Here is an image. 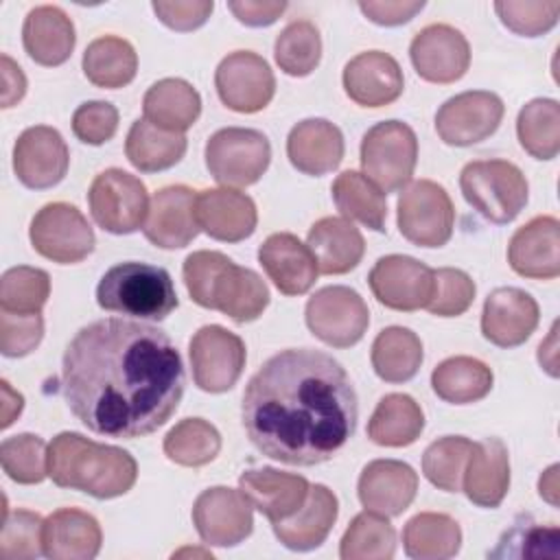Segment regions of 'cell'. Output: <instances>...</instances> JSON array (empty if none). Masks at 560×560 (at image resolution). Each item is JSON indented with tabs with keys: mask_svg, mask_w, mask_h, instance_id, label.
<instances>
[{
	"mask_svg": "<svg viewBox=\"0 0 560 560\" xmlns=\"http://www.w3.org/2000/svg\"><path fill=\"white\" fill-rule=\"evenodd\" d=\"M184 381V363L168 335L142 322H92L63 352L66 405L90 431L107 438L158 431L175 413Z\"/></svg>",
	"mask_w": 560,
	"mask_h": 560,
	"instance_id": "6da1fadb",
	"label": "cell"
},
{
	"mask_svg": "<svg viewBox=\"0 0 560 560\" xmlns=\"http://www.w3.org/2000/svg\"><path fill=\"white\" fill-rule=\"evenodd\" d=\"M243 427L267 457L315 466L357 429V392L343 365L322 350L289 348L262 363L243 394Z\"/></svg>",
	"mask_w": 560,
	"mask_h": 560,
	"instance_id": "7a4b0ae2",
	"label": "cell"
},
{
	"mask_svg": "<svg viewBox=\"0 0 560 560\" xmlns=\"http://www.w3.org/2000/svg\"><path fill=\"white\" fill-rule=\"evenodd\" d=\"M48 477L59 488L114 499L133 488L138 464L125 448L63 431L48 446Z\"/></svg>",
	"mask_w": 560,
	"mask_h": 560,
	"instance_id": "3957f363",
	"label": "cell"
},
{
	"mask_svg": "<svg viewBox=\"0 0 560 560\" xmlns=\"http://www.w3.org/2000/svg\"><path fill=\"white\" fill-rule=\"evenodd\" d=\"M182 273L195 304L221 311L236 324L258 319L269 304V289L262 278L221 252H192L186 256Z\"/></svg>",
	"mask_w": 560,
	"mask_h": 560,
	"instance_id": "277c9868",
	"label": "cell"
},
{
	"mask_svg": "<svg viewBox=\"0 0 560 560\" xmlns=\"http://www.w3.org/2000/svg\"><path fill=\"white\" fill-rule=\"evenodd\" d=\"M101 308L140 319H164L177 308V293L166 269L147 262H118L96 287Z\"/></svg>",
	"mask_w": 560,
	"mask_h": 560,
	"instance_id": "5b68a950",
	"label": "cell"
},
{
	"mask_svg": "<svg viewBox=\"0 0 560 560\" xmlns=\"http://www.w3.org/2000/svg\"><path fill=\"white\" fill-rule=\"evenodd\" d=\"M468 206L490 223L514 221L527 203L529 186L521 168L508 160H475L459 173Z\"/></svg>",
	"mask_w": 560,
	"mask_h": 560,
	"instance_id": "8992f818",
	"label": "cell"
},
{
	"mask_svg": "<svg viewBox=\"0 0 560 560\" xmlns=\"http://www.w3.org/2000/svg\"><path fill=\"white\" fill-rule=\"evenodd\" d=\"M418 162V138L402 120H383L370 127L361 140L363 175L385 195L411 182Z\"/></svg>",
	"mask_w": 560,
	"mask_h": 560,
	"instance_id": "52a82bcc",
	"label": "cell"
},
{
	"mask_svg": "<svg viewBox=\"0 0 560 560\" xmlns=\"http://www.w3.org/2000/svg\"><path fill=\"white\" fill-rule=\"evenodd\" d=\"M271 160L267 136L249 127H225L206 142V166L225 188L256 184Z\"/></svg>",
	"mask_w": 560,
	"mask_h": 560,
	"instance_id": "ba28073f",
	"label": "cell"
},
{
	"mask_svg": "<svg viewBox=\"0 0 560 560\" xmlns=\"http://www.w3.org/2000/svg\"><path fill=\"white\" fill-rule=\"evenodd\" d=\"M88 201L96 225L112 234L140 230L149 214L147 186L122 168L98 173L90 186Z\"/></svg>",
	"mask_w": 560,
	"mask_h": 560,
	"instance_id": "9c48e42d",
	"label": "cell"
},
{
	"mask_svg": "<svg viewBox=\"0 0 560 560\" xmlns=\"http://www.w3.org/2000/svg\"><path fill=\"white\" fill-rule=\"evenodd\" d=\"M308 330L332 348L359 343L370 324V311L363 298L343 284L315 291L304 308Z\"/></svg>",
	"mask_w": 560,
	"mask_h": 560,
	"instance_id": "30bf717a",
	"label": "cell"
},
{
	"mask_svg": "<svg viewBox=\"0 0 560 560\" xmlns=\"http://www.w3.org/2000/svg\"><path fill=\"white\" fill-rule=\"evenodd\" d=\"M455 210L448 192L431 182L418 179L398 197V230L418 247H442L453 234Z\"/></svg>",
	"mask_w": 560,
	"mask_h": 560,
	"instance_id": "8fae6325",
	"label": "cell"
},
{
	"mask_svg": "<svg viewBox=\"0 0 560 560\" xmlns=\"http://www.w3.org/2000/svg\"><path fill=\"white\" fill-rule=\"evenodd\" d=\"M31 243L44 258L72 265L88 258L94 249V232L77 206L46 203L31 221Z\"/></svg>",
	"mask_w": 560,
	"mask_h": 560,
	"instance_id": "7c38bea8",
	"label": "cell"
},
{
	"mask_svg": "<svg viewBox=\"0 0 560 560\" xmlns=\"http://www.w3.org/2000/svg\"><path fill=\"white\" fill-rule=\"evenodd\" d=\"M192 381L210 394L228 392L236 385L245 368V343L223 326H201L188 346Z\"/></svg>",
	"mask_w": 560,
	"mask_h": 560,
	"instance_id": "4fadbf2b",
	"label": "cell"
},
{
	"mask_svg": "<svg viewBox=\"0 0 560 560\" xmlns=\"http://www.w3.org/2000/svg\"><path fill=\"white\" fill-rule=\"evenodd\" d=\"M254 505L243 494L228 486L203 490L192 505V523L206 545L234 547L243 542L254 527Z\"/></svg>",
	"mask_w": 560,
	"mask_h": 560,
	"instance_id": "5bb4252c",
	"label": "cell"
},
{
	"mask_svg": "<svg viewBox=\"0 0 560 560\" xmlns=\"http://www.w3.org/2000/svg\"><path fill=\"white\" fill-rule=\"evenodd\" d=\"M503 101L488 90H468L451 96L435 114V131L451 147H470L497 131L503 120Z\"/></svg>",
	"mask_w": 560,
	"mask_h": 560,
	"instance_id": "9a60e30c",
	"label": "cell"
},
{
	"mask_svg": "<svg viewBox=\"0 0 560 560\" xmlns=\"http://www.w3.org/2000/svg\"><path fill=\"white\" fill-rule=\"evenodd\" d=\"M214 85L223 105L241 114L265 109L276 92L269 63L249 50H236L223 57L214 72Z\"/></svg>",
	"mask_w": 560,
	"mask_h": 560,
	"instance_id": "2e32d148",
	"label": "cell"
},
{
	"mask_svg": "<svg viewBox=\"0 0 560 560\" xmlns=\"http://www.w3.org/2000/svg\"><path fill=\"white\" fill-rule=\"evenodd\" d=\"M368 282L374 298L394 311L427 308L433 295V269L402 254L378 258L370 269Z\"/></svg>",
	"mask_w": 560,
	"mask_h": 560,
	"instance_id": "e0dca14e",
	"label": "cell"
},
{
	"mask_svg": "<svg viewBox=\"0 0 560 560\" xmlns=\"http://www.w3.org/2000/svg\"><path fill=\"white\" fill-rule=\"evenodd\" d=\"M70 164L68 144L61 133L46 125L28 127L13 147V171L26 188L44 190L59 184Z\"/></svg>",
	"mask_w": 560,
	"mask_h": 560,
	"instance_id": "ac0fdd59",
	"label": "cell"
},
{
	"mask_svg": "<svg viewBox=\"0 0 560 560\" xmlns=\"http://www.w3.org/2000/svg\"><path fill=\"white\" fill-rule=\"evenodd\" d=\"M416 72L431 83H453L470 66L468 39L451 24H429L416 33L409 46Z\"/></svg>",
	"mask_w": 560,
	"mask_h": 560,
	"instance_id": "d6986e66",
	"label": "cell"
},
{
	"mask_svg": "<svg viewBox=\"0 0 560 560\" xmlns=\"http://www.w3.org/2000/svg\"><path fill=\"white\" fill-rule=\"evenodd\" d=\"M195 201L197 192L184 184L160 188L142 225L147 241L162 249L186 247L199 234Z\"/></svg>",
	"mask_w": 560,
	"mask_h": 560,
	"instance_id": "ffe728a7",
	"label": "cell"
},
{
	"mask_svg": "<svg viewBox=\"0 0 560 560\" xmlns=\"http://www.w3.org/2000/svg\"><path fill=\"white\" fill-rule=\"evenodd\" d=\"M538 319V304L527 291L518 287H499L483 302L481 332L499 348H516L532 337Z\"/></svg>",
	"mask_w": 560,
	"mask_h": 560,
	"instance_id": "44dd1931",
	"label": "cell"
},
{
	"mask_svg": "<svg viewBox=\"0 0 560 560\" xmlns=\"http://www.w3.org/2000/svg\"><path fill=\"white\" fill-rule=\"evenodd\" d=\"M510 267L532 280H551L560 273V223L542 214L518 228L508 245Z\"/></svg>",
	"mask_w": 560,
	"mask_h": 560,
	"instance_id": "7402d4cb",
	"label": "cell"
},
{
	"mask_svg": "<svg viewBox=\"0 0 560 560\" xmlns=\"http://www.w3.org/2000/svg\"><path fill=\"white\" fill-rule=\"evenodd\" d=\"M357 492L368 512L398 516L416 499L418 475L400 459H374L361 470Z\"/></svg>",
	"mask_w": 560,
	"mask_h": 560,
	"instance_id": "603a6c76",
	"label": "cell"
},
{
	"mask_svg": "<svg viewBox=\"0 0 560 560\" xmlns=\"http://www.w3.org/2000/svg\"><path fill=\"white\" fill-rule=\"evenodd\" d=\"M405 88L398 61L383 50H368L352 57L343 68V90L361 107L394 103Z\"/></svg>",
	"mask_w": 560,
	"mask_h": 560,
	"instance_id": "cb8c5ba5",
	"label": "cell"
},
{
	"mask_svg": "<svg viewBox=\"0 0 560 560\" xmlns=\"http://www.w3.org/2000/svg\"><path fill=\"white\" fill-rule=\"evenodd\" d=\"M195 214L199 230L223 243H238L254 234L256 203L234 188H208L197 195Z\"/></svg>",
	"mask_w": 560,
	"mask_h": 560,
	"instance_id": "d4e9b609",
	"label": "cell"
},
{
	"mask_svg": "<svg viewBox=\"0 0 560 560\" xmlns=\"http://www.w3.org/2000/svg\"><path fill=\"white\" fill-rule=\"evenodd\" d=\"M258 262L284 295H302L317 280V260L308 245L289 232H276L258 249Z\"/></svg>",
	"mask_w": 560,
	"mask_h": 560,
	"instance_id": "484cf974",
	"label": "cell"
},
{
	"mask_svg": "<svg viewBox=\"0 0 560 560\" xmlns=\"http://www.w3.org/2000/svg\"><path fill=\"white\" fill-rule=\"evenodd\" d=\"M243 494L271 523L291 518L308 497V481L302 475L282 472L276 468L245 470L238 479Z\"/></svg>",
	"mask_w": 560,
	"mask_h": 560,
	"instance_id": "4316f807",
	"label": "cell"
},
{
	"mask_svg": "<svg viewBox=\"0 0 560 560\" xmlns=\"http://www.w3.org/2000/svg\"><path fill=\"white\" fill-rule=\"evenodd\" d=\"M287 155L300 173L326 175L343 160L341 129L326 118H306L289 131Z\"/></svg>",
	"mask_w": 560,
	"mask_h": 560,
	"instance_id": "83f0119b",
	"label": "cell"
},
{
	"mask_svg": "<svg viewBox=\"0 0 560 560\" xmlns=\"http://www.w3.org/2000/svg\"><path fill=\"white\" fill-rule=\"evenodd\" d=\"M462 490L479 508H499L510 490V457L499 438L475 442L462 475Z\"/></svg>",
	"mask_w": 560,
	"mask_h": 560,
	"instance_id": "f1b7e54d",
	"label": "cell"
},
{
	"mask_svg": "<svg viewBox=\"0 0 560 560\" xmlns=\"http://www.w3.org/2000/svg\"><path fill=\"white\" fill-rule=\"evenodd\" d=\"M98 521L77 508H61L44 521V556L52 560H92L101 551Z\"/></svg>",
	"mask_w": 560,
	"mask_h": 560,
	"instance_id": "f546056e",
	"label": "cell"
},
{
	"mask_svg": "<svg viewBox=\"0 0 560 560\" xmlns=\"http://www.w3.org/2000/svg\"><path fill=\"white\" fill-rule=\"evenodd\" d=\"M22 42L28 57L39 66H61L74 50V24L55 4H39L26 13Z\"/></svg>",
	"mask_w": 560,
	"mask_h": 560,
	"instance_id": "4dcf8cb0",
	"label": "cell"
},
{
	"mask_svg": "<svg viewBox=\"0 0 560 560\" xmlns=\"http://www.w3.org/2000/svg\"><path fill=\"white\" fill-rule=\"evenodd\" d=\"M339 514V503L332 490L322 483L311 486L304 505L287 521L273 523L276 538L293 551H311L330 534Z\"/></svg>",
	"mask_w": 560,
	"mask_h": 560,
	"instance_id": "1f68e13d",
	"label": "cell"
},
{
	"mask_svg": "<svg viewBox=\"0 0 560 560\" xmlns=\"http://www.w3.org/2000/svg\"><path fill=\"white\" fill-rule=\"evenodd\" d=\"M306 245L317 260V269L328 276L348 273L365 252V241L359 228L343 217H324L308 230Z\"/></svg>",
	"mask_w": 560,
	"mask_h": 560,
	"instance_id": "d6a6232c",
	"label": "cell"
},
{
	"mask_svg": "<svg viewBox=\"0 0 560 560\" xmlns=\"http://www.w3.org/2000/svg\"><path fill=\"white\" fill-rule=\"evenodd\" d=\"M144 118L160 129L184 133L201 114L199 92L184 79H162L142 98Z\"/></svg>",
	"mask_w": 560,
	"mask_h": 560,
	"instance_id": "836d02e7",
	"label": "cell"
},
{
	"mask_svg": "<svg viewBox=\"0 0 560 560\" xmlns=\"http://www.w3.org/2000/svg\"><path fill=\"white\" fill-rule=\"evenodd\" d=\"M186 147L184 133L166 131L147 118H138L127 133L125 153L140 173H158L175 166L184 158Z\"/></svg>",
	"mask_w": 560,
	"mask_h": 560,
	"instance_id": "e575fe53",
	"label": "cell"
},
{
	"mask_svg": "<svg viewBox=\"0 0 560 560\" xmlns=\"http://www.w3.org/2000/svg\"><path fill=\"white\" fill-rule=\"evenodd\" d=\"M424 429L420 405L407 394H387L378 400L370 422L368 438L378 446H409Z\"/></svg>",
	"mask_w": 560,
	"mask_h": 560,
	"instance_id": "d590c367",
	"label": "cell"
},
{
	"mask_svg": "<svg viewBox=\"0 0 560 560\" xmlns=\"http://www.w3.org/2000/svg\"><path fill=\"white\" fill-rule=\"evenodd\" d=\"M405 553L413 560H446L462 547L457 521L442 512H420L402 529Z\"/></svg>",
	"mask_w": 560,
	"mask_h": 560,
	"instance_id": "8d00e7d4",
	"label": "cell"
},
{
	"mask_svg": "<svg viewBox=\"0 0 560 560\" xmlns=\"http://www.w3.org/2000/svg\"><path fill=\"white\" fill-rule=\"evenodd\" d=\"M81 63L90 83L105 90H116L133 81L138 70V55L127 39L103 35L88 44Z\"/></svg>",
	"mask_w": 560,
	"mask_h": 560,
	"instance_id": "74e56055",
	"label": "cell"
},
{
	"mask_svg": "<svg viewBox=\"0 0 560 560\" xmlns=\"http://www.w3.org/2000/svg\"><path fill=\"white\" fill-rule=\"evenodd\" d=\"M492 381V370L475 357H451L431 374L433 392L451 405H468L486 398Z\"/></svg>",
	"mask_w": 560,
	"mask_h": 560,
	"instance_id": "f35d334b",
	"label": "cell"
},
{
	"mask_svg": "<svg viewBox=\"0 0 560 560\" xmlns=\"http://www.w3.org/2000/svg\"><path fill=\"white\" fill-rule=\"evenodd\" d=\"M422 365L420 337L402 326L381 330L372 343V368L385 383H405L418 374Z\"/></svg>",
	"mask_w": 560,
	"mask_h": 560,
	"instance_id": "ab89813d",
	"label": "cell"
},
{
	"mask_svg": "<svg viewBox=\"0 0 560 560\" xmlns=\"http://www.w3.org/2000/svg\"><path fill=\"white\" fill-rule=\"evenodd\" d=\"M332 199L343 219L363 223L370 230L383 232L387 219L385 192L357 171H343L332 182Z\"/></svg>",
	"mask_w": 560,
	"mask_h": 560,
	"instance_id": "60d3db41",
	"label": "cell"
},
{
	"mask_svg": "<svg viewBox=\"0 0 560 560\" xmlns=\"http://www.w3.org/2000/svg\"><path fill=\"white\" fill-rule=\"evenodd\" d=\"M521 147L536 160H553L560 151V105L556 98H534L516 118Z\"/></svg>",
	"mask_w": 560,
	"mask_h": 560,
	"instance_id": "b9f144b4",
	"label": "cell"
},
{
	"mask_svg": "<svg viewBox=\"0 0 560 560\" xmlns=\"http://www.w3.org/2000/svg\"><path fill=\"white\" fill-rule=\"evenodd\" d=\"M396 551V529L387 516L361 512L346 529L339 556L343 560H389Z\"/></svg>",
	"mask_w": 560,
	"mask_h": 560,
	"instance_id": "7bdbcfd3",
	"label": "cell"
},
{
	"mask_svg": "<svg viewBox=\"0 0 560 560\" xmlns=\"http://www.w3.org/2000/svg\"><path fill=\"white\" fill-rule=\"evenodd\" d=\"M221 451L219 431L203 418H186L177 422L164 438V453L179 466L210 464Z\"/></svg>",
	"mask_w": 560,
	"mask_h": 560,
	"instance_id": "ee69618b",
	"label": "cell"
},
{
	"mask_svg": "<svg viewBox=\"0 0 560 560\" xmlns=\"http://www.w3.org/2000/svg\"><path fill=\"white\" fill-rule=\"evenodd\" d=\"M273 57L280 70L289 77L311 74L322 59V37L313 22H289L276 37Z\"/></svg>",
	"mask_w": 560,
	"mask_h": 560,
	"instance_id": "f6af8a7d",
	"label": "cell"
},
{
	"mask_svg": "<svg viewBox=\"0 0 560 560\" xmlns=\"http://www.w3.org/2000/svg\"><path fill=\"white\" fill-rule=\"evenodd\" d=\"M472 448L475 442L464 435H444L431 442L422 455L424 477L444 492L462 490V475Z\"/></svg>",
	"mask_w": 560,
	"mask_h": 560,
	"instance_id": "bcb514c9",
	"label": "cell"
},
{
	"mask_svg": "<svg viewBox=\"0 0 560 560\" xmlns=\"http://www.w3.org/2000/svg\"><path fill=\"white\" fill-rule=\"evenodd\" d=\"M50 295V278L37 267H11L0 280V308L9 313H39Z\"/></svg>",
	"mask_w": 560,
	"mask_h": 560,
	"instance_id": "7dc6e473",
	"label": "cell"
},
{
	"mask_svg": "<svg viewBox=\"0 0 560 560\" xmlns=\"http://www.w3.org/2000/svg\"><path fill=\"white\" fill-rule=\"evenodd\" d=\"M0 462L7 477L15 483H39L48 475L46 442L33 433L7 438L0 444Z\"/></svg>",
	"mask_w": 560,
	"mask_h": 560,
	"instance_id": "c3c4849f",
	"label": "cell"
},
{
	"mask_svg": "<svg viewBox=\"0 0 560 560\" xmlns=\"http://www.w3.org/2000/svg\"><path fill=\"white\" fill-rule=\"evenodd\" d=\"M44 521L39 514L28 510H4L2 536H0V556L4 560H31L44 553L42 545Z\"/></svg>",
	"mask_w": 560,
	"mask_h": 560,
	"instance_id": "681fc988",
	"label": "cell"
},
{
	"mask_svg": "<svg viewBox=\"0 0 560 560\" xmlns=\"http://www.w3.org/2000/svg\"><path fill=\"white\" fill-rule=\"evenodd\" d=\"M475 291V282L466 271L442 267L433 271V295L427 308L438 317H457L470 308Z\"/></svg>",
	"mask_w": 560,
	"mask_h": 560,
	"instance_id": "f907efd6",
	"label": "cell"
},
{
	"mask_svg": "<svg viewBox=\"0 0 560 560\" xmlns=\"http://www.w3.org/2000/svg\"><path fill=\"white\" fill-rule=\"evenodd\" d=\"M494 11L512 33L523 37H538L556 26L560 15V2L499 0L494 2Z\"/></svg>",
	"mask_w": 560,
	"mask_h": 560,
	"instance_id": "816d5d0a",
	"label": "cell"
},
{
	"mask_svg": "<svg viewBox=\"0 0 560 560\" xmlns=\"http://www.w3.org/2000/svg\"><path fill=\"white\" fill-rule=\"evenodd\" d=\"M44 337L42 313H0V350L4 357H24L33 352Z\"/></svg>",
	"mask_w": 560,
	"mask_h": 560,
	"instance_id": "f5cc1de1",
	"label": "cell"
},
{
	"mask_svg": "<svg viewBox=\"0 0 560 560\" xmlns=\"http://www.w3.org/2000/svg\"><path fill=\"white\" fill-rule=\"evenodd\" d=\"M118 129V109L107 101H88L72 114V131L85 144H103Z\"/></svg>",
	"mask_w": 560,
	"mask_h": 560,
	"instance_id": "db71d44e",
	"label": "cell"
},
{
	"mask_svg": "<svg viewBox=\"0 0 560 560\" xmlns=\"http://www.w3.org/2000/svg\"><path fill=\"white\" fill-rule=\"evenodd\" d=\"M158 20L173 31H195L210 18L212 0H175V2H153L151 4Z\"/></svg>",
	"mask_w": 560,
	"mask_h": 560,
	"instance_id": "11a10c76",
	"label": "cell"
},
{
	"mask_svg": "<svg viewBox=\"0 0 560 560\" xmlns=\"http://www.w3.org/2000/svg\"><path fill=\"white\" fill-rule=\"evenodd\" d=\"M503 538L523 542L518 556H525V558H538V556L556 558L558 556L560 532L553 525H534V527H527V529L516 527L510 534H505Z\"/></svg>",
	"mask_w": 560,
	"mask_h": 560,
	"instance_id": "9f6ffc18",
	"label": "cell"
},
{
	"mask_svg": "<svg viewBox=\"0 0 560 560\" xmlns=\"http://www.w3.org/2000/svg\"><path fill=\"white\" fill-rule=\"evenodd\" d=\"M359 9L368 20L381 26H398L409 22L424 9L422 0H385V2H359Z\"/></svg>",
	"mask_w": 560,
	"mask_h": 560,
	"instance_id": "6f0895ef",
	"label": "cell"
},
{
	"mask_svg": "<svg viewBox=\"0 0 560 560\" xmlns=\"http://www.w3.org/2000/svg\"><path fill=\"white\" fill-rule=\"evenodd\" d=\"M228 9L236 15L238 22L247 26H269L287 9L284 0H238L228 2Z\"/></svg>",
	"mask_w": 560,
	"mask_h": 560,
	"instance_id": "680465c9",
	"label": "cell"
},
{
	"mask_svg": "<svg viewBox=\"0 0 560 560\" xmlns=\"http://www.w3.org/2000/svg\"><path fill=\"white\" fill-rule=\"evenodd\" d=\"M26 92V77L22 68L9 57L2 55V107L15 105Z\"/></svg>",
	"mask_w": 560,
	"mask_h": 560,
	"instance_id": "91938a15",
	"label": "cell"
},
{
	"mask_svg": "<svg viewBox=\"0 0 560 560\" xmlns=\"http://www.w3.org/2000/svg\"><path fill=\"white\" fill-rule=\"evenodd\" d=\"M0 385H2V400H4L2 402V422H0V427L7 429L20 416V411L24 407V398H22V394L13 392L7 381H2Z\"/></svg>",
	"mask_w": 560,
	"mask_h": 560,
	"instance_id": "94428289",
	"label": "cell"
},
{
	"mask_svg": "<svg viewBox=\"0 0 560 560\" xmlns=\"http://www.w3.org/2000/svg\"><path fill=\"white\" fill-rule=\"evenodd\" d=\"M538 361L540 365L551 374L558 376V363H556V326L549 330V337L538 348Z\"/></svg>",
	"mask_w": 560,
	"mask_h": 560,
	"instance_id": "6125c7cd",
	"label": "cell"
},
{
	"mask_svg": "<svg viewBox=\"0 0 560 560\" xmlns=\"http://www.w3.org/2000/svg\"><path fill=\"white\" fill-rule=\"evenodd\" d=\"M538 490H540V497L545 501H549L551 505H558V466H549L542 475H540V481H538Z\"/></svg>",
	"mask_w": 560,
	"mask_h": 560,
	"instance_id": "be15d7a7",
	"label": "cell"
}]
</instances>
